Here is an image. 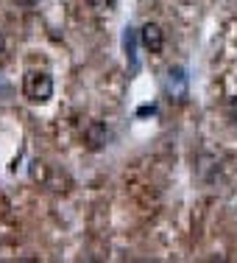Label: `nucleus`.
I'll list each match as a JSON object with an SVG mask.
<instances>
[{
    "instance_id": "1",
    "label": "nucleus",
    "mask_w": 237,
    "mask_h": 263,
    "mask_svg": "<svg viewBox=\"0 0 237 263\" xmlns=\"http://www.w3.org/2000/svg\"><path fill=\"white\" fill-rule=\"evenodd\" d=\"M162 92H165L167 101L184 104L190 98V76H187V67H182V65L167 67L165 79H162Z\"/></svg>"
},
{
    "instance_id": "2",
    "label": "nucleus",
    "mask_w": 237,
    "mask_h": 263,
    "mask_svg": "<svg viewBox=\"0 0 237 263\" xmlns=\"http://www.w3.org/2000/svg\"><path fill=\"white\" fill-rule=\"evenodd\" d=\"M23 90H26L28 101H34V104L51 101V98H53V79H51V73H45V70H31V73H26Z\"/></svg>"
},
{
    "instance_id": "3",
    "label": "nucleus",
    "mask_w": 237,
    "mask_h": 263,
    "mask_svg": "<svg viewBox=\"0 0 237 263\" xmlns=\"http://www.w3.org/2000/svg\"><path fill=\"white\" fill-rule=\"evenodd\" d=\"M140 31L126 26L123 28V51H126V59H128V67H132V73L140 70V53H137V48H140Z\"/></svg>"
},
{
    "instance_id": "4",
    "label": "nucleus",
    "mask_w": 237,
    "mask_h": 263,
    "mask_svg": "<svg viewBox=\"0 0 237 263\" xmlns=\"http://www.w3.org/2000/svg\"><path fill=\"white\" fill-rule=\"evenodd\" d=\"M140 42H142V48H148L151 53H159L162 48H165V31H162L157 23H145V26L140 28Z\"/></svg>"
},
{
    "instance_id": "5",
    "label": "nucleus",
    "mask_w": 237,
    "mask_h": 263,
    "mask_svg": "<svg viewBox=\"0 0 237 263\" xmlns=\"http://www.w3.org/2000/svg\"><path fill=\"white\" fill-rule=\"evenodd\" d=\"M106 140H109V129H106L103 123H90V126H87V143H90L92 148H101Z\"/></svg>"
},
{
    "instance_id": "6",
    "label": "nucleus",
    "mask_w": 237,
    "mask_h": 263,
    "mask_svg": "<svg viewBox=\"0 0 237 263\" xmlns=\"http://www.w3.org/2000/svg\"><path fill=\"white\" fill-rule=\"evenodd\" d=\"M31 179H34V182L45 179V162H39V160H34V162H31Z\"/></svg>"
},
{
    "instance_id": "7",
    "label": "nucleus",
    "mask_w": 237,
    "mask_h": 263,
    "mask_svg": "<svg viewBox=\"0 0 237 263\" xmlns=\"http://www.w3.org/2000/svg\"><path fill=\"white\" fill-rule=\"evenodd\" d=\"M87 3H90L92 9H98V11H109L112 6L117 3V0H87Z\"/></svg>"
},
{
    "instance_id": "8",
    "label": "nucleus",
    "mask_w": 237,
    "mask_h": 263,
    "mask_svg": "<svg viewBox=\"0 0 237 263\" xmlns=\"http://www.w3.org/2000/svg\"><path fill=\"white\" fill-rule=\"evenodd\" d=\"M154 112H157V106L145 104V106H140V109H137V115H154Z\"/></svg>"
},
{
    "instance_id": "9",
    "label": "nucleus",
    "mask_w": 237,
    "mask_h": 263,
    "mask_svg": "<svg viewBox=\"0 0 237 263\" xmlns=\"http://www.w3.org/2000/svg\"><path fill=\"white\" fill-rule=\"evenodd\" d=\"M14 3H17V6H26V9H31V6H36L39 0H14Z\"/></svg>"
},
{
    "instance_id": "10",
    "label": "nucleus",
    "mask_w": 237,
    "mask_h": 263,
    "mask_svg": "<svg viewBox=\"0 0 237 263\" xmlns=\"http://www.w3.org/2000/svg\"><path fill=\"white\" fill-rule=\"evenodd\" d=\"M3 51H6V40H3V34H0V56H3Z\"/></svg>"
}]
</instances>
